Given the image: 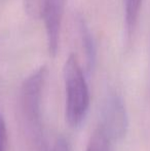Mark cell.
Here are the masks:
<instances>
[{"mask_svg":"<svg viewBox=\"0 0 150 151\" xmlns=\"http://www.w3.org/2000/svg\"><path fill=\"white\" fill-rule=\"evenodd\" d=\"M48 151H71V150H70V145H69L68 140L65 137H63V136H61V137L57 138L55 143L52 144V148Z\"/></svg>","mask_w":150,"mask_h":151,"instance_id":"9","label":"cell"},{"mask_svg":"<svg viewBox=\"0 0 150 151\" xmlns=\"http://www.w3.org/2000/svg\"><path fill=\"white\" fill-rule=\"evenodd\" d=\"M48 70L41 66L24 80L20 93V109L29 136L35 145L43 144L42 98L47 79Z\"/></svg>","mask_w":150,"mask_h":151,"instance_id":"1","label":"cell"},{"mask_svg":"<svg viewBox=\"0 0 150 151\" xmlns=\"http://www.w3.org/2000/svg\"><path fill=\"white\" fill-rule=\"evenodd\" d=\"M98 127L113 143L126 137L128 127V116L126 105L117 93H109L105 99Z\"/></svg>","mask_w":150,"mask_h":151,"instance_id":"3","label":"cell"},{"mask_svg":"<svg viewBox=\"0 0 150 151\" xmlns=\"http://www.w3.org/2000/svg\"><path fill=\"white\" fill-rule=\"evenodd\" d=\"M7 129L3 116L0 114V151L7 149Z\"/></svg>","mask_w":150,"mask_h":151,"instance_id":"8","label":"cell"},{"mask_svg":"<svg viewBox=\"0 0 150 151\" xmlns=\"http://www.w3.org/2000/svg\"><path fill=\"white\" fill-rule=\"evenodd\" d=\"M113 142L99 127H96L88 140L86 151H112Z\"/></svg>","mask_w":150,"mask_h":151,"instance_id":"7","label":"cell"},{"mask_svg":"<svg viewBox=\"0 0 150 151\" xmlns=\"http://www.w3.org/2000/svg\"><path fill=\"white\" fill-rule=\"evenodd\" d=\"M64 4L65 0H45L42 10L41 18L45 26L47 48L52 57H56L59 50Z\"/></svg>","mask_w":150,"mask_h":151,"instance_id":"4","label":"cell"},{"mask_svg":"<svg viewBox=\"0 0 150 151\" xmlns=\"http://www.w3.org/2000/svg\"><path fill=\"white\" fill-rule=\"evenodd\" d=\"M78 27H79L82 45H83L84 52H85L88 71L90 72L94 69L95 63H96V45H95L94 39H93V36L90 34V28L82 18H79V20H78Z\"/></svg>","mask_w":150,"mask_h":151,"instance_id":"5","label":"cell"},{"mask_svg":"<svg viewBox=\"0 0 150 151\" xmlns=\"http://www.w3.org/2000/svg\"><path fill=\"white\" fill-rule=\"evenodd\" d=\"M64 81L66 90V119L70 127H77L88 115L90 98L85 76L74 54H71L65 63Z\"/></svg>","mask_w":150,"mask_h":151,"instance_id":"2","label":"cell"},{"mask_svg":"<svg viewBox=\"0 0 150 151\" xmlns=\"http://www.w3.org/2000/svg\"><path fill=\"white\" fill-rule=\"evenodd\" d=\"M142 0H124L126 8V27L128 38L131 39L136 29L140 14Z\"/></svg>","mask_w":150,"mask_h":151,"instance_id":"6","label":"cell"}]
</instances>
